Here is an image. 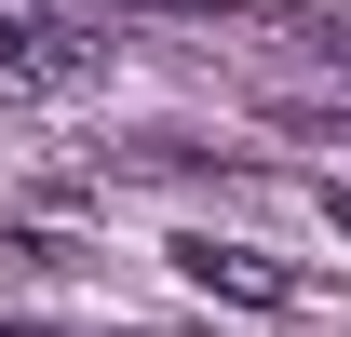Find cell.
<instances>
[{"instance_id":"6da1fadb","label":"cell","mask_w":351,"mask_h":337,"mask_svg":"<svg viewBox=\"0 0 351 337\" xmlns=\"http://www.w3.org/2000/svg\"><path fill=\"white\" fill-rule=\"evenodd\" d=\"M176 270H189L203 297H243V310H298V270H284V256H257V243H217V229H189V243H176Z\"/></svg>"},{"instance_id":"7a4b0ae2","label":"cell","mask_w":351,"mask_h":337,"mask_svg":"<svg viewBox=\"0 0 351 337\" xmlns=\"http://www.w3.org/2000/svg\"><path fill=\"white\" fill-rule=\"evenodd\" d=\"M0 82L68 95V82H95V41H68V27H41V14H0Z\"/></svg>"},{"instance_id":"3957f363","label":"cell","mask_w":351,"mask_h":337,"mask_svg":"<svg viewBox=\"0 0 351 337\" xmlns=\"http://www.w3.org/2000/svg\"><path fill=\"white\" fill-rule=\"evenodd\" d=\"M298 135H311V149H351V122H324V108H298Z\"/></svg>"},{"instance_id":"277c9868","label":"cell","mask_w":351,"mask_h":337,"mask_svg":"<svg viewBox=\"0 0 351 337\" xmlns=\"http://www.w3.org/2000/svg\"><path fill=\"white\" fill-rule=\"evenodd\" d=\"M135 14H203V0H135Z\"/></svg>"},{"instance_id":"5b68a950","label":"cell","mask_w":351,"mask_h":337,"mask_svg":"<svg viewBox=\"0 0 351 337\" xmlns=\"http://www.w3.org/2000/svg\"><path fill=\"white\" fill-rule=\"evenodd\" d=\"M324 216H338V229H351V189H338V203H324Z\"/></svg>"},{"instance_id":"8992f818","label":"cell","mask_w":351,"mask_h":337,"mask_svg":"<svg viewBox=\"0 0 351 337\" xmlns=\"http://www.w3.org/2000/svg\"><path fill=\"white\" fill-rule=\"evenodd\" d=\"M0 337H54V324H0Z\"/></svg>"}]
</instances>
